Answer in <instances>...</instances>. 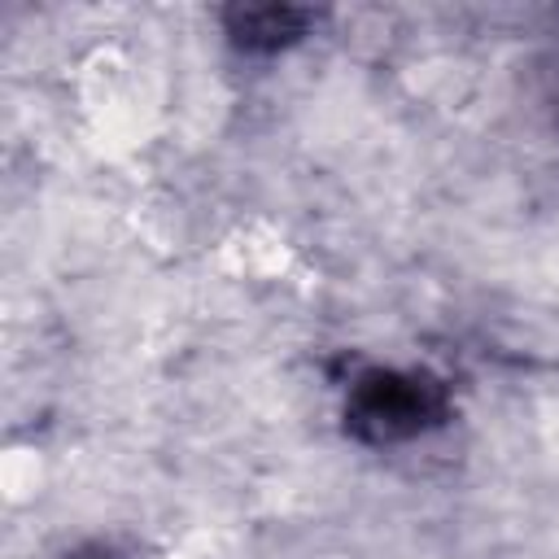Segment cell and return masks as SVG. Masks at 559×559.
I'll use <instances>...</instances> for the list:
<instances>
[{"instance_id": "obj_3", "label": "cell", "mask_w": 559, "mask_h": 559, "mask_svg": "<svg viewBox=\"0 0 559 559\" xmlns=\"http://www.w3.org/2000/svg\"><path fill=\"white\" fill-rule=\"evenodd\" d=\"M546 105H550L555 127H559V57H550V66H546Z\"/></svg>"}, {"instance_id": "obj_2", "label": "cell", "mask_w": 559, "mask_h": 559, "mask_svg": "<svg viewBox=\"0 0 559 559\" xmlns=\"http://www.w3.org/2000/svg\"><path fill=\"white\" fill-rule=\"evenodd\" d=\"M314 17H319L314 9H297V4H231L223 9V35L236 52L271 57L301 44Z\"/></svg>"}, {"instance_id": "obj_4", "label": "cell", "mask_w": 559, "mask_h": 559, "mask_svg": "<svg viewBox=\"0 0 559 559\" xmlns=\"http://www.w3.org/2000/svg\"><path fill=\"white\" fill-rule=\"evenodd\" d=\"M74 559H118L114 550H105V546H92V550H79Z\"/></svg>"}, {"instance_id": "obj_1", "label": "cell", "mask_w": 559, "mask_h": 559, "mask_svg": "<svg viewBox=\"0 0 559 559\" xmlns=\"http://www.w3.org/2000/svg\"><path fill=\"white\" fill-rule=\"evenodd\" d=\"M454 415V393L428 367H362L345 384L341 419L362 445H406Z\"/></svg>"}]
</instances>
